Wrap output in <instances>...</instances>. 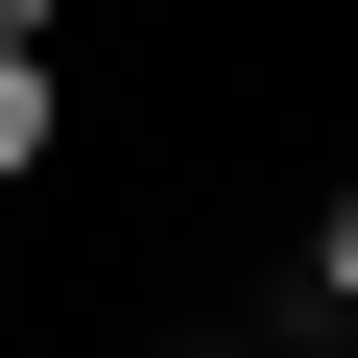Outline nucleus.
I'll return each instance as SVG.
<instances>
[{
  "label": "nucleus",
  "instance_id": "nucleus-1",
  "mask_svg": "<svg viewBox=\"0 0 358 358\" xmlns=\"http://www.w3.org/2000/svg\"><path fill=\"white\" fill-rule=\"evenodd\" d=\"M72 167V48H48V0H0V192H48Z\"/></svg>",
  "mask_w": 358,
  "mask_h": 358
},
{
  "label": "nucleus",
  "instance_id": "nucleus-2",
  "mask_svg": "<svg viewBox=\"0 0 358 358\" xmlns=\"http://www.w3.org/2000/svg\"><path fill=\"white\" fill-rule=\"evenodd\" d=\"M263 334H334V358H358V143H334V192H310V263H287V310H263Z\"/></svg>",
  "mask_w": 358,
  "mask_h": 358
},
{
  "label": "nucleus",
  "instance_id": "nucleus-3",
  "mask_svg": "<svg viewBox=\"0 0 358 358\" xmlns=\"http://www.w3.org/2000/svg\"><path fill=\"white\" fill-rule=\"evenodd\" d=\"M167 358H263V310H239V334H167Z\"/></svg>",
  "mask_w": 358,
  "mask_h": 358
}]
</instances>
